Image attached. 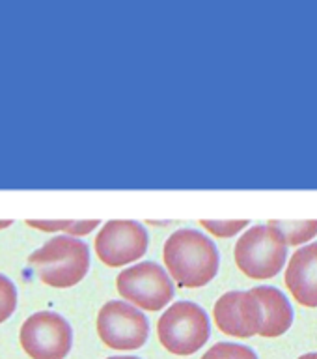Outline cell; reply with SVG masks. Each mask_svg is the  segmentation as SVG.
<instances>
[{"label":"cell","instance_id":"obj_1","mask_svg":"<svg viewBox=\"0 0 317 359\" xmlns=\"http://www.w3.org/2000/svg\"><path fill=\"white\" fill-rule=\"evenodd\" d=\"M162 258L168 275L183 288H200L215 279L218 271V249L198 230H176L164 243Z\"/></svg>","mask_w":317,"mask_h":359},{"label":"cell","instance_id":"obj_2","mask_svg":"<svg viewBox=\"0 0 317 359\" xmlns=\"http://www.w3.org/2000/svg\"><path fill=\"white\" fill-rule=\"evenodd\" d=\"M38 279L52 288H71L86 277L90 249L75 236H56L28 257Z\"/></svg>","mask_w":317,"mask_h":359},{"label":"cell","instance_id":"obj_3","mask_svg":"<svg viewBox=\"0 0 317 359\" xmlns=\"http://www.w3.org/2000/svg\"><path fill=\"white\" fill-rule=\"evenodd\" d=\"M235 264L251 279L265 280L279 275L288 260V241L273 224H256L235 243Z\"/></svg>","mask_w":317,"mask_h":359},{"label":"cell","instance_id":"obj_4","mask_svg":"<svg viewBox=\"0 0 317 359\" xmlns=\"http://www.w3.org/2000/svg\"><path fill=\"white\" fill-rule=\"evenodd\" d=\"M157 335L170 353L192 355L209 341L211 322L198 303L176 302L161 314Z\"/></svg>","mask_w":317,"mask_h":359},{"label":"cell","instance_id":"obj_5","mask_svg":"<svg viewBox=\"0 0 317 359\" xmlns=\"http://www.w3.org/2000/svg\"><path fill=\"white\" fill-rule=\"evenodd\" d=\"M120 296L134 307L157 313L174 297L172 277L157 262H140L116 277Z\"/></svg>","mask_w":317,"mask_h":359},{"label":"cell","instance_id":"obj_6","mask_svg":"<svg viewBox=\"0 0 317 359\" xmlns=\"http://www.w3.org/2000/svg\"><path fill=\"white\" fill-rule=\"evenodd\" d=\"M19 341L32 359H64L71 350L73 330L62 314L41 311L24 320Z\"/></svg>","mask_w":317,"mask_h":359},{"label":"cell","instance_id":"obj_7","mask_svg":"<svg viewBox=\"0 0 317 359\" xmlns=\"http://www.w3.org/2000/svg\"><path fill=\"white\" fill-rule=\"evenodd\" d=\"M97 333L112 350H139L150 335V322L139 307L127 302L105 303L97 314Z\"/></svg>","mask_w":317,"mask_h":359},{"label":"cell","instance_id":"obj_8","mask_svg":"<svg viewBox=\"0 0 317 359\" xmlns=\"http://www.w3.org/2000/svg\"><path fill=\"white\" fill-rule=\"evenodd\" d=\"M148 230L139 221L114 219L103 224L95 238V255L108 268L136 262L148 251Z\"/></svg>","mask_w":317,"mask_h":359},{"label":"cell","instance_id":"obj_9","mask_svg":"<svg viewBox=\"0 0 317 359\" xmlns=\"http://www.w3.org/2000/svg\"><path fill=\"white\" fill-rule=\"evenodd\" d=\"M215 324L223 333L239 339L260 335L263 327V307L251 290L226 292L213 307Z\"/></svg>","mask_w":317,"mask_h":359},{"label":"cell","instance_id":"obj_10","mask_svg":"<svg viewBox=\"0 0 317 359\" xmlns=\"http://www.w3.org/2000/svg\"><path fill=\"white\" fill-rule=\"evenodd\" d=\"M286 286L299 305L317 307V241L291 255L284 275Z\"/></svg>","mask_w":317,"mask_h":359},{"label":"cell","instance_id":"obj_11","mask_svg":"<svg viewBox=\"0 0 317 359\" xmlns=\"http://www.w3.org/2000/svg\"><path fill=\"white\" fill-rule=\"evenodd\" d=\"M251 292L263 307V327L260 335L265 339L284 335L293 324V309L284 292L274 286H254Z\"/></svg>","mask_w":317,"mask_h":359},{"label":"cell","instance_id":"obj_12","mask_svg":"<svg viewBox=\"0 0 317 359\" xmlns=\"http://www.w3.org/2000/svg\"><path fill=\"white\" fill-rule=\"evenodd\" d=\"M269 223L284 234L288 245H301L307 241L314 240L317 236V219L310 221H286V219H273Z\"/></svg>","mask_w":317,"mask_h":359},{"label":"cell","instance_id":"obj_13","mask_svg":"<svg viewBox=\"0 0 317 359\" xmlns=\"http://www.w3.org/2000/svg\"><path fill=\"white\" fill-rule=\"evenodd\" d=\"M28 226L32 229L43 230V232H66L67 236H86L90 234L92 230H95V226L99 224L97 219H88V221H43V219H28Z\"/></svg>","mask_w":317,"mask_h":359},{"label":"cell","instance_id":"obj_14","mask_svg":"<svg viewBox=\"0 0 317 359\" xmlns=\"http://www.w3.org/2000/svg\"><path fill=\"white\" fill-rule=\"evenodd\" d=\"M202 359H258V355L251 346L245 344L217 342L202 355Z\"/></svg>","mask_w":317,"mask_h":359},{"label":"cell","instance_id":"obj_15","mask_svg":"<svg viewBox=\"0 0 317 359\" xmlns=\"http://www.w3.org/2000/svg\"><path fill=\"white\" fill-rule=\"evenodd\" d=\"M200 224L209 232V234L217 236V238H234L239 234L241 230L245 229L246 224H251L246 219H234V221H215V219H202Z\"/></svg>","mask_w":317,"mask_h":359},{"label":"cell","instance_id":"obj_16","mask_svg":"<svg viewBox=\"0 0 317 359\" xmlns=\"http://www.w3.org/2000/svg\"><path fill=\"white\" fill-rule=\"evenodd\" d=\"M17 307V290L6 275L0 273V324L10 318Z\"/></svg>","mask_w":317,"mask_h":359},{"label":"cell","instance_id":"obj_17","mask_svg":"<svg viewBox=\"0 0 317 359\" xmlns=\"http://www.w3.org/2000/svg\"><path fill=\"white\" fill-rule=\"evenodd\" d=\"M11 224H13L11 219H4V221H0V229H8V226H11Z\"/></svg>","mask_w":317,"mask_h":359},{"label":"cell","instance_id":"obj_18","mask_svg":"<svg viewBox=\"0 0 317 359\" xmlns=\"http://www.w3.org/2000/svg\"><path fill=\"white\" fill-rule=\"evenodd\" d=\"M299 359H317V352H310V353H304V355H301Z\"/></svg>","mask_w":317,"mask_h":359},{"label":"cell","instance_id":"obj_19","mask_svg":"<svg viewBox=\"0 0 317 359\" xmlns=\"http://www.w3.org/2000/svg\"><path fill=\"white\" fill-rule=\"evenodd\" d=\"M106 359H140V358H133V355H114V358H106Z\"/></svg>","mask_w":317,"mask_h":359}]
</instances>
